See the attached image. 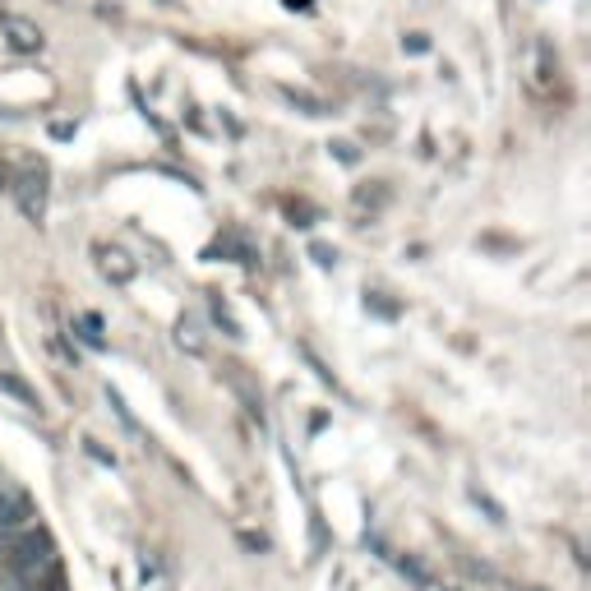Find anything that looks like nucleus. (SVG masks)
Masks as SVG:
<instances>
[{
    "mask_svg": "<svg viewBox=\"0 0 591 591\" xmlns=\"http://www.w3.org/2000/svg\"><path fill=\"white\" fill-rule=\"evenodd\" d=\"M37 522V504L19 481H5L0 476V536H14V531H24Z\"/></svg>",
    "mask_w": 591,
    "mask_h": 591,
    "instance_id": "2",
    "label": "nucleus"
},
{
    "mask_svg": "<svg viewBox=\"0 0 591 591\" xmlns=\"http://www.w3.org/2000/svg\"><path fill=\"white\" fill-rule=\"evenodd\" d=\"M176 347L181 351H190V356H204V333H199V324H194V319H181V324H176Z\"/></svg>",
    "mask_w": 591,
    "mask_h": 591,
    "instance_id": "6",
    "label": "nucleus"
},
{
    "mask_svg": "<svg viewBox=\"0 0 591 591\" xmlns=\"http://www.w3.org/2000/svg\"><path fill=\"white\" fill-rule=\"evenodd\" d=\"M282 97H287V102H296V107H305V116H324V102H314V97L296 93V88H282Z\"/></svg>",
    "mask_w": 591,
    "mask_h": 591,
    "instance_id": "8",
    "label": "nucleus"
},
{
    "mask_svg": "<svg viewBox=\"0 0 591 591\" xmlns=\"http://www.w3.org/2000/svg\"><path fill=\"white\" fill-rule=\"evenodd\" d=\"M10 541V578L24 591H61V555H56V541H51L42 527H24L5 536Z\"/></svg>",
    "mask_w": 591,
    "mask_h": 591,
    "instance_id": "1",
    "label": "nucleus"
},
{
    "mask_svg": "<svg viewBox=\"0 0 591 591\" xmlns=\"http://www.w3.org/2000/svg\"><path fill=\"white\" fill-rule=\"evenodd\" d=\"M102 273H107L111 282H130V278H134L130 254H121V250H102Z\"/></svg>",
    "mask_w": 591,
    "mask_h": 591,
    "instance_id": "5",
    "label": "nucleus"
},
{
    "mask_svg": "<svg viewBox=\"0 0 591 591\" xmlns=\"http://www.w3.org/2000/svg\"><path fill=\"white\" fill-rule=\"evenodd\" d=\"M0 33H5V42H10L14 51H24V56H33V51H42V28L33 24V19H24V14H0Z\"/></svg>",
    "mask_w": 591,
    "mask_h": 591,
    "instance_id": "4",
    "label": "nucleus"
},
{
    "mask_svg": "<svg viewBox=\"0 0 591 591\" xmlns=\"http://www.w3.org/2000/svg\"><path fill=\"white\" fill-rule=\"evenodd\" d=\"M10 185H14V171L5 167V162H0V190H10Z\"/></svg>",
    "mask_w": 591,
    "mask_h": 591,
    "instance_id": "10",
    "label": "nucleus"
},
{
    "mask_svg": "<svg viewBox=\"0 0 591 591\" xmlns=\"http://www.w3.org/2000/svg\"><path fill=\"white\" fill-rule=\"evenodd\" d=\"M0 393H10V398L14 402H24V407H42V402H37V393H33V388H28L24 384V379H14V374H0Z\"/></svg>",
    "mask_w": 591,
    "mask_h": 591,
    "instance_id": "7",
    "label": "nucleus"
},
{
    "mask_svg": "<svg viewBox=\"0 0 591 591\" xmlns=\"http://www.w3.org/2000/svg\"><path fill=\"white\" fill-rule=\"evenodd\" d=\"M287 5H291V10H305V5H310V0H287Z\"/></svg>",
    "mask_w": 591,
    "mask_h": 591,
    "instance_id": "11",
    "label": "nucleus"
},
{
    "mask_svg": "<svg viewBox=\"0 0 591 591\" xmlns=\"http://www.w3.org/2000/svg\"><path fill=\"white\" fill-rule=\"evenodd\" d=\"M10 194L19 199L28 222H42L47 218V171L42 167H28V171H14V185Z\"/></svg>",
    "mask_w": 591,
    "mask_h": 591,
    "instance_id": "3",
    "label": "nucleus"
},
{
    "mask_svg": "<svg viewBox=\"0 0 591 591\" xmlns=\"http://www.w3.org/2000/svg\"><path fill=\"white\" fill-rule=\"evenodd\" d=\"M84 342H88L93 351L107 347V342H102V319H97V314H88V319H84Z\"/></svg>",
    "mask_w": 591,
    "mask_h": 591,
    "instance_id": "9",
    "label": "nucleus"
},
{
    "mask_svg": "<svg viewBox=\"0 0 591 591\" xmlns=\"http://www.w3.org/2000/svg\"><path fill=\"white\" fill-rule=\"evenodd\" d=\"M444 591H462V587H444Z\"/></svg>",
    "mask_w": 591,
    "mask_h": 591,
    "instance_id": "12",
    "label": "nucleus"
}]
</instances>
